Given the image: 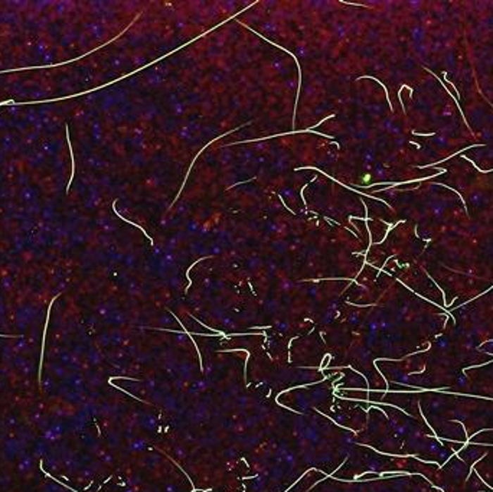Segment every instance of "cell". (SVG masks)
<instances>
[{
    "label": "cell",
    "instance_id": "6da1fadb",
    "mask_svg": "<svg viewBox=\"0 0 493 492\" xmlns=\"http://www.w3.org/2000/svg\"><path fill=\"white\" fill-rule=\"evenodd\" d=\"M475 472L493 489V446H489L485 457L475 465Z\"/></svg>",
    "mask_w": 493,
    "mask_h": 492
},
{
    "label": "cell",
    "instance_id": "7a4b0ae2",
    "mask_svg": "<svg viewBox=\"0 0 493 492\" xmlns=\"http://www.w3.org/2000/svg\"><path fill=\"white\" fill-rule=\"evenodd\" d=\"M489 445H478V443H470L468 446H465L458 452V457L463 460V462L469 467H472L476 460H479L480 457H483L487 453Z\"/></svg>",
    "mask_w": 493,
    "mask_h": 492
},
{
    "label": "cell",
    "instance_id": "3957f363",
    "mask_svg": "<svg viewBox=\"0 0 493 492\" xmlns=\"http://www.w3.org/2000/svg\"><path fill=\"white\" fill-rule=\"evenodd\" d=\"M342 373H345L347 377L342 381H337L336 386H339V387H358V388H363V390L368 387L363 377L358 376L356 373H354L351 370H342Z\"/></svg>",
    "mask_w": 493,
    "mask_h": 492
},
{
    "label": "cell",
    "instance_id": "277c9868",
    "mask_svg": "<svg viewBox=\"0 0 493 492\" xmlns=\"http://www.w3.org/2000/svg\"><path fill=\"white\" fill-rule=\"evenodd\" d=\"M389 390H401V391H404V390H413V388H410V387H406V386H399V384H394V383H389Z\"/></svg>",
    "mask_w": 493,
    "mask_h": 492
},
{
    "label": "cell",
    "instance_id": "5b68a950",
    "mask_svg": "<svg viewBox=\"0 0 493 492\" xmlns=\"http://www.w3.org/2000/svg\"><path fill=\"white\" fill-rule=\"evenodd\" d=\"M431 492H443V491H440V489H436V488L433 486V488H431Z\"/></svg>",
    "mask_w": 493,
    "mask_h": 492
}]
</instances>
